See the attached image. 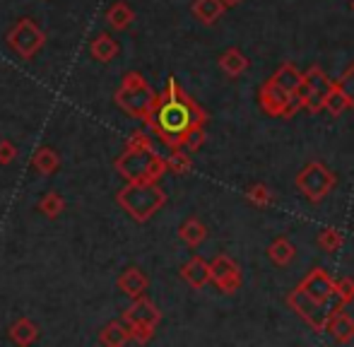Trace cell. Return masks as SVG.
<instances>
[{
  "label": "cell",
  "mask_w": 354,
  "mask_h": 347,
  "mask_svg": "<svg viewBox=\"0 0 354 347\" xmlns=\"http://www.w3.org/2000/svg\"><path fill=\"white\" fill-rule=\"evenodd\" d=\"M178 234H181L183 244H188L191 249H196V246H201L203 241L207 239V227L203 225L198 217H188V220L181 225V229H178Z\"/></svg>",
  "instance_id": "20"
},
{
  "label": "cell",
  "mask_w": 354,
  "mask_h": 347,
  "mask_svg": "<svg viewBox=\"0 0 354 347\" xmlns=\"http://www.w3.org/2000/svg\"><path fill=\"white\" fill-rule=\"evenodd\" d=\"M326 333H330L337 343H350V340H354V319H352V316H347L345 311L340 309L330 319Z\"/></svg>",
  "instance_id": "15"
},
{
  "label": "cell",
  "mask_w": 354,
  "mask_h": 347,
  "mask_svg": "<svg viewBox=\"0 0 354 347\" xmlns=\"http://www.w3.org/2000/svg\"><path fill=\"white\" fill-rule=\"evenodd\" d=\"M301 77H304V73L299 71L294 63H282L280 68H277V73L270 77L275 85H280L284 92H289V94H297V89L299 85H301Z\"/></svg>",
  "instance_id": "16"
},
{
  "label": "cell",
  "mask_w": 354,
  "mask_h": 347,
  "mask_svg": "<svg viewBox=\"0 0 354 347\" xmlns=\"http://www.w3.org/2000/svg\"><path fill=\"white\" fill-rule=\"evenodd\" d=\"M17 157V147L10 140H0V165H10Z\"/></svg>",
  "instance_id": "33"
},
{
  "label": "cell",
  "mask_w": 354,
  "mask_h": 347,
  "mask_svg": "<svg viewBox=\"0 0 354 347\" xmlns=\"http://www.w3.org/2000/svg\"><path fill=\"white\" fill-rule=\"evenodd\" d=\"M116 171L126 181H159L169 171L164 157L154 150H128L116 160Z\"/></svg>",
  "instance_id": "5"
},
{
  "label": "cell",
  "mask_w": 354,
  "mask_h": 347,
  "mask_svg": "<svg viewBox=\"0 0 354 347\" xmlns=\"http://www.w3.org/2000/svg\"><path fill=\"white\" fill-rule=\"evenodd\" d=\"M191 152L188 150H171V155L167 157V165H169V171H174V174H178V176H181V174H188L191 171Z\"/></svg>",
  "instance_id": "27"
},
{
  "label": "cell",
  "mask_w": 354,
  "mask_h": 347,
  "mask_svg": "<svg viewBox=\"0 0 354 347\" xmlns=\"http://www.w3.org/2000/svg\"><path fill=\"white\" fill-rule=\"evenodd\" d=\"M224 10H227V5L222 0H193V15L203 24H214L224 15Z\"/></svg>",
  "instance_id": "19"
},
{
  "label": "cell",
  "mask_w": 354,
  "mask_h": 347,
  "mask_svg": "<svg viewBox=\"0 0 354 347\" xmlns=\"http://www.w3.org/2000/svg\"><path fill=\"white\" fill-rule=\"evenodd\" d=\"M337 87H340V92L345 94L347 102H350V106L354 109V63L347 68L345 73H342V77L337 80Z\"/></svg>",
  "instance_id": "30"
},
{
  "label": "cell",
  "mask_w": 354,
  "mask_h": 347,
  "mask_svg": "<svg viewBox=\"0 0 354 347\" xmlns=\"http://www.w3.org/2000/svg\"><path fill=\"white\" fill-rule=\"evenodd\" d=\"M297 256V249L292 246V241L284 239V236H280V239H275L270 246H268V259H270L275 265H289L292 263V259Z\"/></svg>",
  "instance_id": "22"
},
{
  "label": "cell",
  "mask_w": 354,
  "mask_h": 347,
  "mask_svg": "<svg viewBox=\"0 0 354 347\" xmlns=\"http://www.w3.org/2000/svg\"><path fill=\"white\" fill-rule=\"evenodd\" d=\"M248 66H251V61H248L246 56H243L241 51H239L236 46L227 48V51L219 56V68H222V73L227 77H239L243 75V73L248 71Z\"/></svg>",
  "instance_id": "14"
},
{
  "label": "cell",
  "mask_w": 354,
  "mask_h": 347,
  "mask_svg": "<svg viewBox=\"0 0 354 347\" xmlns=\"http://www.w3.org/2000/svg\"><path fill=\"white\" fill-rule=\"evenodd\" d=\"M121 321L128 326H149V328H157L159 321H162V314H159V309L147 297H138V299H133V304L123 311Z\"/></svg>",
  "instance_id": "11"
},
{
  "label": "cell",
  "mask_w": 354,
  "mask_h": 347,
  "mask_svg": "<svg viewBox=\"0 0 354 347\" xmlns=\"http://www.w3.org/2000/svg\"><path fill=\"white\" fill-rule=\"evenodd\" d=\"M66 210V200L61 193H44V198L39 200V212H44L46 217H58Z\"/></svg>",
  "instance_id": "26"
},
{
  "label": "cell",
  "mask_w": 354,
  "mask_h": 347,
  "mask_svg": "<svg viewBox=\"0 0 354 347\" xmlns=\"http://www.w3.org/2000/svg\"><path fill=\"white\" fill-rule=\"evenodd\" d=\"M224 5H227V8H236L239 3H243V0H222Z\"/></svg>",
  "instance_id": "35"
},
{
  "label": "cell",
  "mask_w": 354,
  "mask_h": 347,
  "mask_svg": "<svg viewBox=\"0 0 354 347\" xmlns=\"http://www.w3.org/2000/svg\"><path fill=\"white\" fill-rule=\"evenodd\" d=\"M116 200L136 222H147L164 207L167 196L157 181H128V186L118 191Z\"/></svg>",
  "instance_id": "3"
},
{
  "label": "cell",
  "mask_w": 354,
  "mask_h": 347,
  "mask_svg": "<svg viewBox=\"0 0 354 347\" xmlns=\"http://www.w3.org/2000/svg\"><path fill=\"white\" fill-rule=\"evenodd\" d=\"M128 150H154L152 147V138H149V133L145 131H136L131 138H128L126 142Z\"/></svg>",
  "instance_id": "31"
},
{
  "label": "cell",
  "mask_w": 354,
  "mask_h": 347,
  "mask_svg": "<svg viewBox=\"0 0 354 347\" xmlns=\"http://www.w3.org/2000/svg\"><path fill=\"white\" fill-rule=\"evenodd\" d=\"M157 94L140 73H128L116 92V104L133 118L149 121L157 106Z\"/></svg>",
  "instance_id": "4"
},
{
  "label": "cell",
  "mask_w": 354,
  "mask_h": 347,
  "mask_svg": "<svg viewBox=\"0 0 354 347\" xmlns=\"http://www.w3.org/2000/svg\"><path fill=\"white\" fill-rule=\"evenodd\" d=\"M89 53H92L94 61L109 63L118 56V41L111 37V34H99V37L92 41V46H89Z\"/></svg>",
  "instance_id": "17"
},
{
  "label": "cell",
  "mask_w": 354,
  "mask_h": 347,
  "mask_svg": "<svg viewBox=\"0 0 354 347\" xmlns=\"http://www.w3.org/2000/svg\"><path fill=\"white\" fill-rule=\"evenodd\" d=\"M342 244H345V234H342L340 229H335V227H326V229H321V234H318V246H321L323 251H328V254L340 251Z\"/></svg>",
  "instance_id": "25"
},
{
  "label": "cell",
  "mask_w": 354,
  "mask_h": 347,
  "mask_svg": "<svg viewBox=\"0 0 354 347\" xmlns=\"http://www.w3.org/2000/svg\"><path fill=\"white\" fill-rule=\"evenodd\" d=\"M133 17H136V12L131 10V5L128 3H123V0H118V3H113L111 5V10L106 12V19H109V24H111L113 29H126L128 24L133 22Z\"/></svg>",
  "instance_id": "24"
},
{
  "label": "cell",
  "mask_w": 354,
  "mask_h": 347,
  "mask_svg": "<svg viewBox=\"0 0 354 347\" xmlns=\"http://www.w3.org/2000/svg\"><path fill=\"white\" fill-rule=\"evenodd\" d=\"M32 167L39 174H44V176H53V174L58 171V167H61V157H58L51 147H41V150L32 157Z\"/></svg>",
  "instance_id": "21"
},
{
  "label": "cell",
  "mask_w": 354,
  "mask_h": 347,
  "mask_svg": "<svg viewBox=\"0 0 354 347\" xmlns=\"http://www.w3.org/2000/svg\"><path fill=\"white\" fill-rule=\"evenodd\" d=\"M248 203H253L256 207H270L272 205V191L266 186V183H256L246 191Z\"/></svg>",
  "instance_id": "28"
},
{
  "label": "cell",
  "mask_w": 354,
  "mask_h": 347,
  "mask_svg": "<svg viewBox=\"0 0 354 347\" xmlns=\"http://www.w3.org/2000/svg\"><path fill=\"white\" fill-rule=\"evenodd\" d=\"M181 277L193 287V290H203L207 282H212L210 263L205 259H201V256H193V259L181 268Z\"/></svg>",
  "instance_id": "12"
},
{
  "label": "cell",
  "mask_w": 354,
  "mask_h": 347,
  "mask_svg": "<svg viewBox=\"0 0 354 347\" xmlns=\"http://www.w3.org/2000/svg\"><path fill=\"white\" fill-rule=\"evenodd\" d=\"M258 104H261V109L268 116L284 118V121L294 118L304 109L297 94L284 92V89L280 85H275L272 80H266L261 85V89H258Z\"/></svg>",
  "instance_id": "8"
},
{
  "label": "cell",
  "mask_w": 354,
  "mask_h": 347,
  "mask_svg": "<svg viewBox=\"0 0 354 347\" xmlns=\"http://www.w3.org/2000/svg\"><path fill=\"white\" fill-rule=\"evenodd\" d=\"M337 290H340V297L347 301L354 299V282L350 280V277H342V280H337Z\"/></svg>",
  "instance_id": "34"
},
{
  "label": "cell",
  "mask_w": 354,
  "mask_h": 347,
  "mask_svg": "<svg viewBox=\"0 0 354 347\" xmlns=\"http://www.w3.org/2000/svg\"><path fill=\"white\" fill-rule=\"evenodd\" d=\"M44 41H46V37H44V32L39 29V24L34 22V19H19L12 32H10V46H12L24 61L37 56V53L41 51Z\"/></svg>",
  "instance_id": "9"
},
{
  "label": "cell",
  "mask_w": 354,
  "mask_h": 347,
  "mask_svg": "<svg viewBox=\"0 0 354 347\" xmlns=\"http://www.w3.org/2000/svg\"><path fill=\"white\" fill-rule=\"evenodd\" d=\"M345 109H350V102H347V97L340 92V87H337V82H335V89H333L330 99H328V104H326V111H330L333 116H340Z\"/></svg>",
  "instance_id": "29"
},
{
  "label": "cell",
  "mask_w": 354,
  "mask_h": 347,
  "mask_svg": "<svg viewBox=\"0 0 354 347\" xmlns=\"http://www.w3.org/2000/svg\"><path fill=\"white\" fill-rule=\"evenodd\" d=\"M335 174L328 169L323 162H308L301 171L294 178V186L301 191V196H306L311 203H321L328 193L335 188Z\"/></svg>",
  "instance_id": "7"
},
{
  "label": "cell",
  "mask_w": 354,
  "mask_h": 347,
  "mask_svg": "<svg viewBox=\"0 0 354 347\" xmlns=\"http://www.w3.org/2000/svg\"><path fill=\"white\" fill-rule=\"evenodd\" d=\"M350 8H352V10H354V0H352V3H350Z\"/></svg>",
  "instance_id": "36"
},
{
  "label": "cell",
  "mask_w": 354,
  "mask_h": 347,
  "mask_svg": "<svg viewBox=\"0 0 354 347\" xmlns=\"http://www.w3.org/2000/svg\"><path fill=\"white\" fill-rule=\"evenodd\" d=\"M147 287H149V280L140 268H126V270L121 272V277H118V290H121L123 294L131 297V299L145 297Z\"/></svg>",
  "instance_id": "13"
},
{
  "label": "cell",
  "mask_w": 354,
  "mask_h": 347,
  "mask_svg": "<svg viewBox=\"0 0 354 347\" xmlns=\"http://www.w3.org/2000/svg\"><path fill=\"white\" fill-rule=\"evenodd\" d=\"M131 328L123 321H113V323L104 326V330L99 333V343L102 345H111V347H121L126 343H131Z\"/></svg>",
  "instance_id": "18"
},
{
  "label": "cell",
  "mask_w": 354,
  "mask_h": 347,
  "mask_svg": "<svg viewBox=\"0 0 354 347\" xmlns=\"http://www.w3.org/2000/svg\"><path fill=\"white\" fill-rule=\"evenodd\" d=\"M10 338L17 345H32L39 338V328L37 323H32L29 319H19L17 323L10 328Z\"/></svg>",
  "instance_id": "23"
},
{
  "label": "cell",
  "mask_w": 354,
  "mask_h": 347,
  "mask_svg": "<svg viewBox=\"0 0 354 347\" xmlns=\"http://www.w3.org/2000/svg\"><path fill=\"white\" fill-rule=\"evenodd\" d=\"M128 328H131V338L136 343H147L154 335V328H149V326H128Z\"/></svg>",
  "instance_id": "32"
},
{
  "label": "cell",
  "mask_w": 354,
  "mask_h": 347,
  "mask_svg": "<svg viewBox=\"0 0 354 347\" xmlns=\"http://www.w3.org/2000/svg\"><path fill=\"white\" fill-rule=\"evenodd\" d=\"M287 306L301 316L316 333H326L330 319L345 306L337 290V280L323 268H313L297 287L287 294Z\"/></svg>",
  "instance_id": "2"
},
{
  "label": "cell",
  "mask_w": 354,
  "mask_h": 347,
  "mask_svg": "<svg viewBox=\"0 0 354 347\" xmlns=\"http://www.w3.org/2000/svg\"><path fill=\"white\" fill-rule=\"evenodd\" d=\"M207 113L191 94H186L178 87L176 77H169L167 89L159 94L157 106L149 121H145V126H149V131L169 147V150H181L186 147V140L191 138V133L205 128Z\"/></svg>",
  "instance_id": "1"
},
{
  "label": "cell",
  "mask_w": 354,
  "mask_h": 347,
  "mask_svg": "<svg viewBox=\"0 0 354 347\" xmlns=\"http://www.w3.org/2000/svg\"><path fill=\"white\" fill-rule=\"evenodd\" d=\"M210 270H212V282L217 285L219 292H224V294L239 292V287H241V270H239V265L229 256L224 254L214 256L210 263Z\"/></svg>",
  "instance_id": "10"
},
{
  "label": "cell",
  "mask_w": 354,
  "mask_h": 347,
  "mask_svg": "<svg viewBox=\"0 0 354 347\" xmlns=\"http://www.w3.org/2000/svg\"><path fill=\"white\" fill-rule=\"evenodd\" d=\"M333 89H335V82L326 75V71L318 66L308 68L301 77V85L297 89V97L301 102V106L311 113H318L326 109L328 99H330Z\"/></svg>",
  "instance_id": "6"
}]
</instances>
